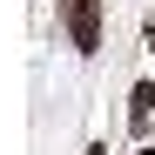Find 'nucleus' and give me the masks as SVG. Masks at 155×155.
Listing matches in <instances>:
<instances>
[{
  "instance_id": "obj_1",
  "label": "nucleus",
  "mask_w": 155,
  "mask_h": 155,
  "mask_svg": "<svg viewBox=\"0 0 155 155\" xmlns=\"http://www.w3.org/2000/svg\"><path fill=\"white\" fill-rule=\"evenodd\" d=\"M68 34L81 54H94L101 47V0H68Z\"/></svg>"
},
{
  "instance_id": "obj_2",
  "label": "nucleus",
  "mask_w": 155,
  "mask_h": 155,
  "mask_svg": "<svg viewBox=\"0 0 155 155\" xmlns=\"http://www.w3.org/2000/svg\"><path fill=\"white\" fill-rule=\"evenodd\" d=\"M148 115H155V81H142L135 94H128V121H135V128H148Z\"/></svg>"
},
{
  "instance_id": "obj_3",
  "label": "nucleus",
  "mask_w": 155,
  "mask_h": 155,
  "mask_svg": "<svg viewBox=\"0 0 155 155\" xmlns=\"http://www.w3.org/2000/svg\"><path fill=\"white\" fill-rule=\"evenodd\" d=\"M88 155H108V148H88Z\"/></svg>"
},
{
  "instance_id": "obj_4",
  "label": "nucleus",
  "mask_w": 155,
  "mask_h": 155,
  "mask_svg": "<svg viewBox=\"0 0 155 155\" xmlns=\"http://www.w3.org/2000/svg\"><path fill=\"white\" fill-rule=\"evenodd\" d=\"M142 155H155V148H142Z\"/></svg>"
}]
</instances>
